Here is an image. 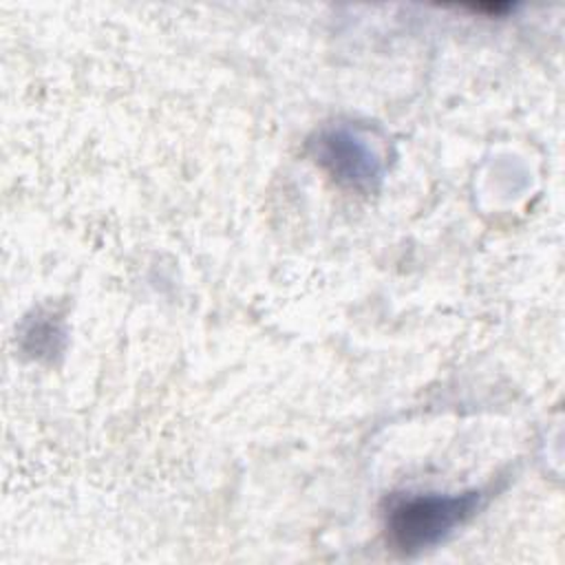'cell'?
<instances>
[{"label":"cell","instance_id":"cell-1","mask_svg":"<svg viewBox=\"0 0 565 565\" xmlns=\"http://www.w3.org/2000/svg\"><path fill=\"white\" fill-rule=\"evenodd\" d=\"M479 505V492L411 494L393 503L386 527L402 552H417L439 543Z\"/></svg>","mask_w":565,"mask_h":565},{"label":"cell","instance_id":"cell-2","mask_svg":"<svg viewBox=\"0 0 565 565\" xmlns=\"http://www.w3.org/2000/svg\"><path fill=\"white\" fill-rule=\"evenodd\" d=\"M316 148H318L316 152L318 161L340 183H347L351 188H364V185H371V181L377 179L380 174V166L373 148L349 130L340 128V130L324 132L316 143Z\"/></svg>","mask_w":565,"mask_h":565}]
</instances>
